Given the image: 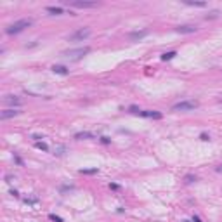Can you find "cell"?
<instances>
[{
    "label": "cell",
    "mask_w": 222,
    "mask_h": 222,
    "mask_svg": "<svg viewBox=\"0 0 222 222\" xmlns=\"http://www.w3.org/2000/svg\"><path fill=\"white\" fill-rule=\"evenodd\" d=\"M45 11H47V12H51L52 16H61V14L64 12V11H63L61 7H51V5H49V7H47Z\"/></svg>",
    "instance_id": "cell-14"
},
{
    "label": "cell",
    "mask_w": 222,
    "mask_h": 222,
    "mask_svg": "<svg viewBox=\"0 0 222 222\" xmlns=\"http://www.w3.org/2000/svg\"><path fill=\"white\" fill-rule=\"evenodd\" d=\"M49 219H51V221H54V222H64L61 217H57V215H54V213H51V215H49Z\"/></svg>",
    "instance_id": "cell-22"
},
{
    "label": "cell",
    "mask_w": 222,
    "mask_h": 222,
    "mask_svg": "<svg viewBox=\"0 0 222 222\" xmlns=\"http://www.w3.org/2000/svg\"><path fill=\"white\" fill-rule=\"evenodd\" d=\"M69 7H78V9H92V7H97L99 4L97 2H87V0H68L66 2Z\"/></svg>",
    "instance_id": "cell-5"
},
{
    "label": "cell",
    "mask_w": 222,
    "mask_h": 222,
    "mask_svg": "<svg viewBox=\"0 0 222 222\" xmlns=\"http://www.w3.org/2000/svg\"><path fill=\"white\" fill-rule=\"evenodd\" d=\"M177 33H182V35H187V33H196L198 31V26L196 25H182V26L175 28Z\"/></svg>",
    "instance_id": "cell-6"
},
{
    "label": "cell",
    "mask_w": 222,
    "mask_h": 222,
    "mask_svg": "<svg viewBox=\"0 0 222 222\" xmlns=\"http://www.w3.org/2000/svg\"><path fill=\"white\" fill-rule=\"evenodd\" d=\"M184 181H186V184L195 182V181H196V175H186V177H184Z\"/></svg>",
    "instance_id": "cell-20"
},
{
    "label": "cell",
    "mask_w": 222,
    "mask_h": 222,
    "mask_svg": "<svg viewBox=\"0 0 222 222\" xmlns=\"http://www.w3.org/2000/svg\"><path fill=\"white\" fill-rule=\"evenodd\" d=\"M215 17H219V11H212L210 14H207V19H215Z\"/></svg>",
    "instance_id": "cell-21"
},
{
    "label": "cell",
    "mask_w": 222,
    "mask_h": 222,
    "mask_svg": "<svg viewBox=\"0 0 222 222\" xmlns=\"http://www.w3.org/2000/svg\"><path fill=\"white\" fill-rule=\"evenodd\" d=\"M66 153V146H63V144H56L54 146V155L56 156H63Z\"/></svg>",
    "instance_id": "cell-13"
},
{
    "label": "cell",
    "mask_w": 222,
    "mask_h": 222,
    "mask_svg": "<svg viewBox=\"0 0 222 222\" xmlns=\"http://www.w3.org/2000/svg\"><path fill=\"white\" fill-rule=\"evenodd\" d=\"M52 71L54 73H57V75H68V73H69V69H68L66 66H61V64H54Z\"/></svg>",
    "instance_id": "cell-10"
},
{
    "label": "cell",
    "mask_w": 222,
    "mask_h": 222,
    "mask_svg": "<svg viewBox=\"0 0 222 222\" xmlns=\"http://www.w3.org/2000/svg\"><path fill=\"white\" fill-rule=\"evenodd\" d=\"M75 139H77V141H82V139H95V134H92V132H78V134H75Z\"/></svg>",
    "instance_id": "cell-9"
},
{
    "label": "cell",
    "mask_w": 222,
    "mask_h": 222,
    "mask_svg": "<svg viewBox=\"0 0 222 222\" xmlns=\"http://www.w3.org/2000/svg\"><path fill=\"white\" fill-rule=\"evenodd\" d=\"M139 115H141V116H146V118H156V120L161 118V113H158V111H141Z\"/></svg>",
    "instance_id": "cell-12"
},
{
    "label": "cell",
    "mask_w": 222,
    "mask_h": 222,
    "mask_svg": "<svg viewBox=\"0 0 222 222\" xmlns=\"http://www.w3.org/2000/svg\"><path fill=\"white\" fill-rule=\"evenodd\" d=\"M90 52V47H78V49H69V51H64L63 56L69 61H80L85 54Z\"/></svg>",
    "instance_id": "cell-2"
},
{
    "label": "cell",
    "mask_w": 222,
    "mask_h": 222,
    "mask_svg": "<svg viewBox=\"0 0 222 222\" xmlns=\"http://www.w3.org/2000/svg\"><path fill=\"white\" fill-rule=\"evenodd\" d=\"M4 103L9 106H21L23 104V101L19 99V97H16V95H5L4 97Z\"/></svg>",
    "instance_id": "cell-8"
},
{
    "label": "cell",
    "mask_w": 222,
    "mask_h": 222,
    "mask_svg": "<svg viewBox=\"0 0 222 222\" xmlns=\"http://www.w3.org/2000/svg\"><path fill=\"white\" fill-rule=\"evenodd\" d=\"M217 172H219V174H222V165H219V167H217Z\"/></svg>",
    "instance_id": "cell-29"
},
{
    "label": "cell",
    "mask_w": 222,
    "mask_h": 222,
    "mask_svg": "<svg viewBox=\"0 0 222 222\" xmlns=\"http://www.w3.org/2000/svg\"><path fill=\"white\" fill-rule=\"evenodd\" d=\"M219 101H221V103H222V97H221V99H219Z\"/></svg>",
    "instance_id": "cell-30"
},
{
    "label": "cell",
    "mask_w": 222,
    "mask_h": 222,
    "mask_svg": "<svg viewBox=\"0 0 222 222\" xmlns=\"http://www.w3.org/2000/svg\"><path fill=\"white\" fill-rule=\"evenodd\" d=\"M33 25V21L28 17V19H19V21H16L14 25H11V26H7V30H5V33L7 35H16V33H21V31H25L26 28H30Z\"/></svg>",
    "instance_id": "cell-1"
},
{
    "label": "cell",
    "mask_w": 222,
    "mask_h": 222,
    "mask_svg": "<svg viewBox=\"0 0 222 222\" xmlns=\"http://www.w3.org/2000/svg\"><path fill=\"white\" fill-rule=\"evenodd\" d=\"M186 4L187 5H196V7H205L207 5L205 2H191V0H186Z\"/></svg>",
    "instance_id": "cell-19"
},
{
    "label": "cell",
    "mask_w": 222,
    "mask_h": 222,
    "mask_svg": "<svg viewBox=\"0 0 222 222\" xmlns=\"http://www.w3.org/2000/svg\"><path fill=\"white\" fill-rule=\"evenodd\" d=\"M99 170L97 168H82L80 170V174H85V175H92V174H97Z\"/></svg>",
    "instance_id": "cell-17"
},
{
    "label": "cell",
    "mask_w": 222,
    "mask_h": 222,
    "mask_svg": "<svg viewBox=\"0 0 222 222\" xmlns=\"http://www.w3.org/2000/svg\"><path fill=\"white\" fill-rule=\"evenodd\" d=\"M35 148H38V149H42V151H49V146H47V144L45 142H35Z\"/></svg>",
    "instance_id": "cell-18"
},
{
    "label": "cell",
    "mask_w": 222,
    "mask_h": 222,
    "mask_svg": "<svg viewBox=\"0 0 222 222\" xmlns=\"http://www.w3.org/2000/svg\"><path fill=\"white\" fill-rule=\"evenodd\" d=\"M14 160H16V163H19V165H23V160L19 156H14Z\"/></svg>",
    "instance_id": "cell-26"
},
{
    "label": "cell",
    "mask_w": 222,
    "mask_h": 222,
    "mask_svg": "<svg viewBox=\"0 0 222 222\" xmlns=\"http://www.w3.org/2000/svg\"><path fill=\"white\" fill-rule=\"evenodd\" d=\"M146 35H148V30H142V31H134V33L129 35V38H130V40H141V38H144Z\"/></svg>",
    "instance_id": "cell-11"
},
{
    "label": "cell",
    "mask_w": 222,
    "mask_h": 222,
    "mask_svg": "<svg viewBox=\"0 0 222 222\" xmlns=\"http://www.w3.org/2000/svg\"><path fill=\"white\" fill-rule=\"evenodd\" d=\"M177 56V52L175 51H170V52H165V54H161V61H170V59H174Z\"/></svg>",
    "instance_id": "cell-15"
},
{
    "label": "cell",
    "mask_w": 222,
    "mask_h": 222,
    "mask_svg": "<svg viewBox=\"0 0 222 222\" xmlns=\"http://www.w3.org/2000/svg\"><path fill=\"white\" fill-rule=\"evenodd\" d=\"M17 115H21V111L11 108V109H4V111L0 113V118H2V120H9V118H14V116H17Z\"/></svg>",
    "instance_id": "cell-7"
},
{
    "label": "cell",
    "mask_w": 222,
    "mask_h": 222,
    "mask_svg": "<svg viewBox=\"0 0 222 222\" xmlns=\"http://www.w3.org/2000/svg\"><path fill=\"white\" fill-rule=\"evenodd\" d=\"M193 222H201V221H200V217H196L195 215V217H193Z\"/></svg>",
    "instance_id": "cell-28"
},
{
    "label": "cell",
    "mask_w": 222,
    "mask_h": 222,
    "mask_svg": "<svg viewBox=\"0 0 222 222\" xmlns=\"http://www.w3.org/2000/svg\"><path fill=\"white\" fill-rule=\"evenodd\" d=\"M196 108H198L196 101H181V103L172 106V111H193Z\"/></svg>",
    "instance_id": "cell-4"
},
{
    "label": "cell",
    "mask_w": 222,
    "mask_h": 222,
    "mask_svg": "<svg viewBox=\"0 0 222 222\" xmlns=\"http://www.w3.org/2000/svg\"><path fill=\"white\" fill-rule=\"evenodd\" d=\"M109 187H111V189H120V186H118V184H109Z\"/></svg>",
    "instance_id": "cell-27"
},
{
    "label": "cell",
    "mask_w": 222,
    "mask_h": 222,
    "mask_svg": "<svg viewBox=\"0 0 222 222\" xmlns=\"http://www.w3.org/2000/svg\"><path fill=\"white\" fill-rule=\"evenodd\" d=\"M90 28H78L77 31H73L71 35H68V42H83V40H87L89 37H90Z\"/></svg>",
    "instance_id": "cell-3"
},
{
    "label": "cell",
    "mask_w": 222,
    "mask_h": 222,
    "mask_svg": "<svg viewBox=\"0 0 222 222\" xmlns=\"http://www.w3.org/2000/svg\"><path fill=\"white\" fill-rule=\"evenodd\" d=\"M101 142L103 144H109L111 142V139H109V137H101Z\"/></svg>",
    "instance_id": "cell-24"
},
{
    "label": "cell",
    "mask_w": 222,
    "mask_h": 222,
    "mask_svg": "<svg viewBox=\"0 0 222 222\" xmlns=\"http://www.w3.org/2000/svg\"><path fill=\"white\" fill-rule=\"evenodd\" d=\"M129 111H130V113H135V115H139V113H141V109H139V108H135V106H130V108H129Z\"/></svg>",
    "instance_id": "cell-23"
},
{
    "label": "cell",
    "mask_w": 222,
    "mask_h": 222,
    "mask_svg": "<svg viewBox=\"0 0 222 222\" xmlns=\"http://www.w3.org/2000/svg\"><path fill=\"white\" fill-rule=\"evenodd\" d=\"M200 139H201V141H208L210 137L207 135V134H201V135H200Z\"/></svg>",
    "instance_id": "cell-25"
},
{
    "label": "cell",
    "mask_w": 222,
    "mask_h": 222,
    "mask_svg": "<svg viewBox=\"0 0 222 222\" xmlns=\"http://www.w3.org/2000/svg\"><path fill=\"white\" fill-rule=\"evenodd\" d=\"M25 203H26V205H37V203H38V198L28 196V198H25Z\"/></svg>",
    "instance_id": "cell-16"
}]
</instances>
